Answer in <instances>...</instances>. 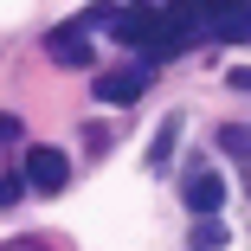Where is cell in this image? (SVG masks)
Segmentation results:
<instances>
[{"mask_svg": "<svg viewBox=\"0 0 251 251\" xmlns=\"http://www.w3.org/2000/svg\"><path fill=\"white\" fill-rule=\"evenodd\" d=\"M110 32H116V45L142 52L148 65H161V58H180V52H187V32L161 13V0H135V7H116Z\"/></svg>", "mask_w": 251, "mask_h": 251, "instance_id": "1", "label": "cell"}, {"mask_svg": "<svg viewBox=\"0 0 251 251\" xmlns=\"http://www.w3.org/2000/svg\"><path fill=\"white\" fill-rule=\"evenodd\" d=\"M206 39L251 45V0H206Z\"/></svg>", "mask_w": 251, "mask_h": 251, "instance_id": "2", "label": "cell"}, {"mask_svg": "<svg viewBox=\"0 0 251 251\" xmlns=\"http://www.w3.org/2000/svg\"><path fill=\"white\" fill-rule=\"evenodd\" d=\"M26 180H32L39 193H65V180H71L65 148H32V155H26Z\"/></svg>", "mask_w": 251, "mask_h": 251, "instance_id": "3", "label": "cell"}, {"mask_svg": "<svg viewBox=\"0 0 251 251\" xmlns=\"http://www.w3.org/2000/svg\"><path fill=\"white\" fill-rule=\"evenodd\" d=\"M219 206H226V180H219L213 168L187 174V213H193V219H206V213H219Z\"/></svg>", "mask_w": 251, "mask_h": 251, "instance_id": "4", "label": "cell"}, {"mask_svg": "<svg viewBox=\"0 0 251 251\" xmlns=\"http://www.w3.org/2000/svg\"><path fill=\"white\" fill-rule=\"evenodd\" d=\"M45 52H52V65L84 71L90 65V39H84V26H58V32H45Z\"/></svg>", "mask_w": 251, "mask_h": 251, "instance_id": "5", "label": "cell"}, {"mask_svg": "<svg viewBox=\"0 0 251 251\" xmlns=\"http://www.w3.org/2000/svg\"><path fill=\"white\" fill-rule=\"evenodd\" d=\"M148 84V71H110V77H97V103H135Z\"/></svg>", "mask_w": 251, "mask_h": 251, "instance_id": "6", "label": "cell"}, {"mask_svg": "<svg viewBox=\"0 0 251 251\" xmlns=\"http://www.w3.org/2000/svg\"><path fill=\"white\" fill-rule=\"evenodd\" d=\"M213 245H226V226H219V219L206 213V219L193 226V251H213Z\"/></svg>", "mask_w": 251, "mask_h": 251, "instance_id": "7", "label": "cell"}, {"mask_svg": "<svg viewBox=\"0 0 251 251\" xmlns=\"http://www.w3.org/2000/svg\"><path fill=\"white\" fill-rule=\"evenodd\" d=\"M219 148H232V155H245V161H251V129H245V123L219 129Z\"/></svg>", "mask_w": 251, "mask_h": 251, "instance_id": "8", "label": "cell"}, {"mask_svg": "<svg viewBox=\"0 0 251 251\" xmlns=\"http://www.w3.org/2000/svg\"><path fill=\"white\" fill-rule=\"evenodd\" d=\"M20 193H26V180H20V174H7V180H0V213H7Z\"/></svg>", "mask_w": 251, "mask_h": 251, "instance_id": "9", "label": "cell"}, {"mask_svg": "<svg viewBox=\"0 0 251 251\" xmlns=\"http://www.w3.org/2000/svg\"><path fill=\"white\" fill-rule=\"evenodd\" d=\"M174 135H180V123H174V116H168V129H161V135H155V161H168V148H174Z\"/></svg>", "mask_w": 251, "mask_h": 251, "instance_id": "10", "label": "cell"}, {"mask_svg": "<svg viewBox=\"0 0 251 251\" xmlns=\"http://www.w3.org/2000/svg\"><path fill=\"white\" fill-rule=\"evenodd\" d=\"M26 129H20V116H0V142H20Z\"/></svg>", "mask_w": 251, "mask_h": 251, "instance_id": "11", "label": "cell"}, {"mask_svg": "<svg viewBox=\"0 0 251 251\" xmlns=\"http://www.w3.org/2000/svg\"><path fill=\"white\" fill-rule=\"evenodd\" d=\"M232 90H251V65H238V71H232Z\"/></svg>", "mask_w": 251, "mask_h": 251, "instance_id": "12", "label": "cell"}, {"mask_svg": "<svg viewBox=\"0 0 251 251\" xmlns=\"http://www.w3.org/2000/svg\"><path fill=\"white\" fill-rule=\"evenodd\" d=\"M245 168H251V161H245ZM245 180H251V174H245Z\"/></svg>", "mask_w": 251, "mask_h": 251, "instance_id": "13", "label": "cell"}]
</instances>
